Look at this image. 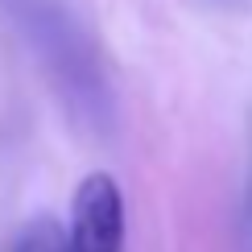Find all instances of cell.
<instances>
[{
    "instance_id": "obj_1",
    "label": "cell",
    "mask_w": 252,
    "mask_h": 252,
    "mask_svg": "<svg viewBox=\"0 0 252 252\" xmlns=\"http://www.w3.org/2000/svg\"><path fill=\"white\" fill-rule=\"evenodd\" d=\"M13 13L17 29L25 33L29 50L37 54L41 70L54 83L62 108L75 116L83 128H108L112 120V95L103 70L91 58L87 33L58 0H0Z\"/></svg>"
},
{
    "instance_id": "obj_2",
    "label": "cell",
    "mask_w": 252,
    "mask_h": 252,
    "mask_svg": "<svg viewBox=\"0 0 252 252\" xmlns=\"http://www.w3.org/2000/svg\"><path fill=\"white\" fill-rule=\"evenodd\" d=\"M66 252H124V194L112 174H87L75 186Z\"/></svg>"
},
{
    "instance_id": "obj_3",
    "label": "cell",
    "mask_w": 252,
    "mask_h": 252,
    "mask_svg": "<svg viewBox=\"0 0 252 252\" xmlns=\"http://www.w3.org/2000/svg\"><path fill=\"white\" fill-rule=\"evenodd\" d=\"M17 252H66V236H62L58 223H50V219H37L33 227H29L25 236H21Z\"/></svg>"
}]
</instances>
